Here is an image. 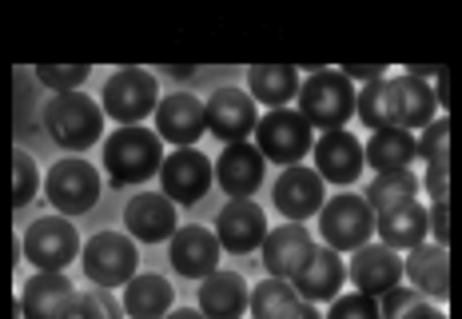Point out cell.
I'll list each match as a JSON object with an SVG mask.
<instances>
[{
	"label": "cell",
	"mask_w": 462,
	"mask_h": 319,
	"mask_svg": "<svg viewBox=\"0 0 462 319\" xmlns=\"http://www.w3.org/2000/svg\"><path fill=\"white\" fill-rule=\"evenodd\" d=\"M419 183L430 196V204H435V200H447L450 196V164H427V172H422Z\"/></svg>",
	"instance_id": "39"
},
{
	"label": "cell",
	"mask_w": 462,
	"mask_h": 319,
	"mask_svg": "<svg viewBox=\"0 0 462 319\" xmlns=\"http://www.w3.org/2000/svg\"><path fill=\"white\" fill-rule=\"evenodd\" d=\"M255 148L263 152L267 164H283L295 168L300 160L311 156L315 148V128L303 120L300 108H275L259 120L255 128Z\"/></svg>",
	"instance_id": "5"
},
{
	"label": "cell",
	"mask_w": 462,
	"mask_h": 319,
	"mask_svg": "<svg viewBox=\"0 0 462 319\" xmlns=\"http://www.w3.org/2000/svg\"><path fill=\"white\" fill-rule=\"evenodd\" d=\"M168 256H171V267L184 279H208L211 272H219L224 248H219L216 231L188 224V228H176V236L168 239Z\"/></svg>",
	"instance_id": "16"
},
{
	"label": "cell",
	"mask_w": 462,
	"mask_h": 319,
	"mask_svg": "<svg viewBox=\"0 0 462 319\" xmlns=\"http://www.w3.org/2000/svg\"><path fill=\"white\" fill-rule=\"evenodd\" d=\"M100 108L108 120H116L120 128H136L140 120L156 116L160 108V84L152 72L143 69H120L104 84L100 92Z\"/></svg>",
	"instance_id": "4"
},
{
	"label": "cell",
	"mask_w": 462,
	"mask_h": 319,
	"mask_svg": "<svg viewBox=\"0 0 462 319\" xmlns=\"http://www.w3.org/2000/svg\"><path fill=\"white\" fill-rule=\"evenodd\" d=\"M267 160L255 144H227L224 156L216 160V180L231 200H252L263 188Z\"/></svg>",
	"instance_id": "20"
},
{
	"label": "cell",
	"mask_w": 462,
	"mask_h": 319,
	"mask_svg": "<svg viewBox=\"0 0 462 319\" xmlns=\"http://www.w3.org/2000/svg\"><path fill=\"white\" fill-rule=\"evenodd\" d=\"M263 267H267V276H275V279H295L307 267V259H311V251H315V239H311V231H307L303 224H279L267 231V239H263Z\"/></svg>",
	"instance_id": "19"
},
{
	"label": "cell",
	"mask_w": 462,
	"mask_h": 319,
	"mask_svg": "<svg viewBox=\"0 0 462 319\" xmlns=\"http://www.w3.org/2000/svg\"><path fill=\"white\" fill-rule=\"evenodd\" d=\"M80 231L69 216H41L24 231V259L36 272H64L80 256Z\"/></svg>",
	"instance_id": "9"
},
{
	"label": "cell",
	"mask_w": 462,
	"mask_h": 319,
	"mask_svg": "<svg viewBox=\"0 0 462 319\" xmlns=\"http://www.w3.org/2000/svg\"><path fill=\"white\" fill-rule=\"evenodd\" d=\"M204 132H208V120H204L199 96H191V92L160 96V108H156V136L160 140L176 144V148H196Z\"/></svg>",
	"instance_id": "17"
},
{
	"label": "cell",
	"mask_w": 462,
	"mask_h": 319,
	"mask_svg": "<svg viewBox=\"0 0 462 319\" xmlns=\"http://www.w3.org/2000/svg\"><path fill=\"white\" fill-rule=\"evenodd\" d=\"M76 304V287L64 272H36L21 292L24 319H64Z\"/></svg>",
	"instance_id": "24"
},
{
	"label": "cell",
	"mask_w": 462,
	"mask_h": 319,
	"mask_svg": "<svg viewBox=\"0 0 462 319\" xmlns=\"http://www.w3.org/2000/svg\"><path fill=\"white\" fill-rule=\"evenodd\" d=\"M300 304L303 299L291 287V279L263 276L252 287V304H247V312H252V319H291L295 312H300Z\"/></svg>",
	"instance_id": "31"
},
{
	"label": "cell",
	"mask_w": 462,
	"mask_h": 319,
	"mask_svg": "<svg viewBox=\"0 0 462 319\" xmlns=\"http://www.w3.org/2000/svg\"><path fill=\"white\" fill-rule=\"evenodd\" d=\"M124 228L136 244H163V239L176 236L180 220H176V204H171L163 192H140L136 200H128L124 208Z\"/></svg>",
	"instance_id": "18"
},
{
	"label": "cell",
	"mask_w": 462,
	"mask_h": 319,
	"mask_svg": "<svg viewBox=\"0 0 462 319\" xmlns=\"http://www.w3.org/2000/svg\"><path fill=\"white\" fill-rule=\"evenodd\" d=\"M427 220H430V244H450V200H435L427 208Z\"/></svg>",
	"instance_id": "40"
},
{
	"label": "cell",
	"mask_w": 462,
	"mask_h": 319,
	"mask_svg": "<svg viewBox=\"0 0 462 319\" xmlns=\"http://www.w3.org/2000/svg\"><path fill=\"white\" fill-rule=\"evenodd\" d=\"M315 156V172L323 176V183H355L359 172L367 168V156H363V144L355 140V132L346 128H335V132H323L311 148Z\"/></svg>",
	"instance_id": "15"
},
{
	"label": "cell",
	"mask_w": 462,
	"mask_h": 319,
	"mask_svg": "<svg viewBox=\"0 0 462 319\" xmlns=\"http://www.w3.org/2000/svg\"><path fill=\"white\" fill-rule=\"evenodd\" d=\"M44 128L64 152H88L104 136V108L84 92H60L44 104Z\"/></svg>",
	"instance_id": "2"
},
{
	"label": "cell",
	"mask_w": 462,
	"mask_h": 319,
	"mask_svg": "<svg viewBox=\"0 0 462 319\" xmlns=\"http://www.w3.org/2000/svg\"><path fill=\"white\" fill-rule=\"evenodd\" d=\"M435 100H439V108H450V104H455V96H450V72L447 69L435 72Z\"/></svg>",
	"instance_id": "42"
},
{
	"label": "cell",
	"mask_w": 462,
	"mask_h": 319,
	"mask_svg": "<svg viewBox=\"0 0 462 319\" xmlns=\"http://www.w3.org/2000/svg\"><path fill=\"white\" fill-rule=\"evenodd\" d=\"M300 89H303V80L291 64H252V72H247V96L272 112L287 108L300 96Z\"/></svg>",
	"instance_id": "27"
},
{
	"label": "cell",
	"mask_w": 462,
	"mask_h": 319,
	"mask_svg": "<svg viewBox=\"0 0 462 319\" xmlns=\"http://www.w3.org/2000/svg\"><path fill=\"white\" fill-rule=\"evenodd\" d=\"M291 319H323V312L315 304H300V312H295Z\"/></svg>",
	"instance_id": "44"
},
{
	"label": "cell",
	"mask_w": 462,
	"mask_h": 319,
	"mask_svg": "<svg viewBox=\"0 0 462 319\" xmlns=\"http://www.w3.org/2000/svg\"><path fill=\"white\" fill-rule=\"evenodd\" d=\"M163 168V140L152 128H116L104 140V172L112 188L128 183H148Z\"/></svg>",
	"instance_id": "1"
},
{
	"label": "cell",
	"mask_w": 462,
	"mask_h": 319,
	"mask_svg": "<svg viewBox=\"0 0 462 319\" xmlns=\"http://www.w3.org/2000/svg\"><path fill=\"white\" fill-rule=\"evenodd\" d=\"M92 76L88 64H36V80L44 89H52L56 96L60 92H80V84Z\"/></svg>",
	"instance_id": "35"
},
{
	"label": "cell",
	"mask_w": 462,
	"mask_h": 319,
	"mask_svg": "<svg viewBox=\"0 0 462 319\" xmlns=\"http://www.w3.org/2000/svg\"><path fill=\"white\" fill-rule=\"evenodd\" d=\"M379 312H383V319H447L442 307L430 304L415 287H394V292H387L379 299Z\"/></svg>",
	"instance_id": "33"
},
{
	"label": "cell",
	"mask_w": 462,
	"mask_h": 319,
	"mask_svg": "<svg viewBox=\"0 0 462 319\" xmlns=\"http://www.w3.org/2000/svg\"><path fill=\"white\" fill-rule=\"evenodd\" d=\"M100 192H104V180L88 160H56L44 176L48 204L56 208V216H69V220L92 211Z\"/></svg>",
	"instance_id": "6"
},
{
	"label": "cell",
	"mask_w": 462,
	"mask_h": 319,
	"mask_svg": "<svg viewBox=\"0 0 462 319\" xmlns=\"http://www.w3.org/2000/svg\"><path fill=\"white\" fill-rule=\"evenodd\" d=\"M204 120H208V132L224 148L227 144H247V136H255L259 128L255 100L244 89H216L204 100Z\"/></svg>",
	"instance_id": "11"
},
{
	"label": "cell",
	"mask_w": 462,
	"mask_h": 319,
	"mask_svg": "<svg viewBox=\"0 0 462 319\" xmlns=\"http://www.w3.org/2000/svg\"><path fill=\"white\" fill-rule=\"evenodd\" d=\"M295 100H300V112H303V120L311 124V128L335 132L355 116V100H359V92H355V84L346 80L343 72L319 69V72H311L303 80V89H300Z\"/></svg>",
	"instance_id": "3"
},
{
	"label": "cell",
	"mask_w": 462,
	"mask_h": 319,
	"mask_svg": "<svg viewBox=\"0 0 462 319\" xmlns=\"http://www.w3.org/2000/svg\"><path fill=\"white\" fill-rule=\"evenodd\" d=\"M402 276L415 284V292H422L430 304H447L450 299V256L442 244H427L411 248V256L402 259Z\"/></svg>",
	"instance_id": "23"
},
{
	"label": "cell",
	"mask_w": 462,
	"mask_h": 319,
	"mask_svg": "<svg viewBox=\"0 0 462 319\" xmlns=\"http://www.w3.org/2000/svg\"><path fill=\"white\" fill-rule=\"evenodd\" d=\"M450 128L455 124L447 120V116H439L435 124H427L419 136V156L427 164H450Z\"/></svg>",
	"instance_id": "36"
},
{
	"label": "cell",
	"mask_w": 462,
	"mask_h": 319,
	"mask_svg": "<svg viewBox=\"0 0 462 319\" xmlns=\"http://www.w3.org/2000/svg\"><path fill=\"white\" fill-rule=\"evenodd\" d=\"M339 72H343L351 84H355V80L371 84V80H383V76H387V72H383V64H343Z\"/></svg>",
	"instance_id": "41"
},
{
	"label": "cell",
	"mask_w": 462,
	"mask_h": 319,
	"mask_svg": "<svg viewBox=\"0 0 462 319\" xmlns=\"http://www.w3.org/2000/svg\"><path fill=\"white\" fill-rule=\"evenodd\" d=\"M319 236H323V244L335 251H359L363 244H371V236H374L371 204L363 196H355V192L331 196L319 211Z\"/></svg>",
	"instance_id": "7"
},
{
	"label": "cell",
	"mask_w": 462,
	"mask_h": 319,
	"mask_svg": "<svg viewBox=\"0 0 462 319\" xmlns=\"http://www.w3.org/2000/svg\"><path fill=\"white\" fill-rule=\"evenodd\" d=\"M272 200L279 208V216L287 224H303V220L319 216L323 204H327V188H323V176L307 164H295V168H283L272 188Z\"/></svg>",
	"instance_id": "12"
},
{
	"label": "cell",
	"mask_w": 462,
	"mask_h": 319,
	"mask_svg": "<svg viewBox=\"0 0 462 319\" xmlns=\"http://www.w3.org/2000/svg\"><path fill=\"white\" fill-rule=\"evenodd\" d=\"M80 264H84V276L96 287H108V292L112 287H124L136 276V264H140L136 239L124 236V231H100V236H92L80 248Z\"/></svg>",
	"instance_id": "8"
},
{
	"label": "cell",
	"mask_w": 462,
	"mask_h": 319,
	"mask_svg": "<svg viewBox=\"0 0 462 319\" xmlns=\"http://www.w3.org/2000/svg\"><path fill=\"white\" fill-rule=\"evenodd\" d=\"M64 319H128V315H124L120 296H112L108 287H84V292H76V304Z\"/></svg>",
	"instance_id": "34"
},
{
	"label": "cell",
	"mask_w": 462,
	"mask_h": 319,
	"mask_svg": "<svg viewBox=\"0 0 462 319\" xmlns=\"http://www.w3.org/2000/svg\"><path fill=\"white\" fill-rule=\"evenodd\" d=\"M323 319H383L379 312V299L374 296H363V292H346L331 304V312Z\"/></svg>",
	"instance_id": "38"
},
{
	"label": "cell",
	"mask_w": 462,
	"mask_h": 319,
	"mask_svg": "<svg viewBox=\"0 0 462 319\" xmlns=\"http://www.w3.org/2000/svg\"><path fill=\"white\" fill-rule=\"evenodd\" d=\"M211 180H216V164H211L199 148H176L163 156V168H160V188L171 204H199L208 196Z\"/></svg>",
	"instance_id": "10"
},
{
	"label": "cell",
	"mask_w": 462,
	"mask_h": 319,
	"mask_svg": "<svg viewBox=\"0 0 462 319\" xmlns=\"http://www.w3.org/2000/svg\"><path fill=\"white\" fill-rule=\"evenodd\" d=\"M363 156L374 172H394V168H411V160L419 156V136L402 128L387 132H371V140L363 144Z\"/></svg>",
	"instance_id": "30"
},
{
	"label": "cell",
	"mask_w": 462,
	"mask_h": 319,
	"mask_svg": "<svg viewBox=\"0 0 462 319\" xmlns=\"http://www.w3.org/2000/svg\"><path fill=\"white\" fill-rule=\"evenodd\" d=\"M422 192L419 176L411 168H394V172H374V180L367 183V192H363V200L371 204L374 216H383V211L391 208H402V204H415Z\"/></svg>",
	"instance_id": "29"
},
{
	"label": "cell",
	"mask_w": 462,
	"mask_h": 319,
	"mask_svg": "<svg viewBox=\"0 0 462 319\" xmlns=\"http://www.w3.org/2000/svg\"><path fill=\"white\" fill-rule=\"evenodd\" d=\"M171 299H176V287L168 284L156 272H136L124 284V315L128 319H163L171 312Z\"/></svg>",
	"instance_id": "26"
},
{
	"label": "cell",
	"mask_w": 462,
	"mask_h": 319,
	"mask_svg": "<svg viewBox=\"0 0 462 319\" xmlns=\"http://www.w3.org/2000/svg\"><path fill=\"white\" fill-rule=\"evenodd\" d=\"M346 279L355 284V292L383 299L394 292L402 279V256L387 244H363L359 251H351V264H346Z\"/></svg>",
	"instance_id": "14"
},
{
	"label": "cell",
	"mask_w": 462,
	"mask_h": 319,
	"mask_svg": "<svg viewBox=\"0 0 462 319\" xmlns=\"http://www.w3.org/2000/svg\"><path fill=\"white\" fill-rule=\"evenodd\" d=\"M391 116H394V128L402 132H422L427 124L439 120V100L435 89L419 76H394L391 80Z\"/></svg>",
	"instance_id": "22"
},
{
	"label": "cell",
	"mask_w": 462,
	"mask_h": 319,
	"mask_svg": "<svg viewBox=\"0 0 462 319\" xmlns=\"http://www.w3.org/2000/svg\"><path fill=\"white\" fill-rule=\"evenodd\" d=\"M199 312L208 319H244L247 304H252V287L239 272H211L208 279H199Z\"/></svg>",
	"instance_id": "25"
},
{
	"label": "cell",
	"mask_w": 462,
	"mask_h": 319,
	"mask_svg": "<svg viewBox=\"0 0 462 319\" xmlns=\"http://www.w3.org/2000/svg\"><path fill=\"white\" fill-rule=\"evenodd\" d=\"M346 284V264H343V256L335 248H327V244H315L311 251V259H307V267L300 276L291 279V287L300 292L303 304H327V299H339V287Z\"/></svg>",
	"instance_id": "21"
},
{
	"label": "cell",
	"mask_w": 462,
	"mask_h": 319,
	"mask_svg": "<svg viewBox=\"0 0 462 319\" xmlns=\"http://www.w3.org/2000/svg\"><path fill=\"white\" fill-rule=\"evenodd\" d=\"M374 231H379V244H387L394 251L402 248H419L422 239L430 236V220H427V208L419 204H402V208H391L383 216H374Z\"/></svg>",
	"instance_id": "28"
},
{
	"label": "cell",
	"mask_w": 462,
	"mask_h": 319,
	"mask_svg": "<svg viewBox=\"0 0 462 319\" xmlns=\"http://www.w3.org/2000/svg\"><path fill=\"white\" fill-rule=\"evenodd\" d=\"M355 116H359V124H363V128H371V132L394 128V116H391V76L363 84L359 100H355Z\"/></svg>",
	"instance_id": "32"
},
{
	"label": "cell",
	"mask_w": 462,
	"mask_h": 319,
	"mask_svg": "<svg viewBox=\"0 0 462 319\" xmlns=\"http://www.w3.org/2000/svg\"><path fill=\"white\" fill-rule=\"evenodd\" d=\"M163 319H208V315L199 312V307H176V312H168Z\"/></svg>",
	"instance_id": "43"
},
{
	"label": "cell",
	"mask_w": 462,
	"mask_h": 319,
	"mask_svg": "<svg viewBox=\"0 0 462 319\" xmlns=\"http://www.w3.org/2000/svg\"><path fill=\"white\" fill-rule=\"evenodd\" d=\"M41 192V172L28 152H13V204L24 208L32 204V196Z\"/></svg>",
	"instance_id": "37"
},
{
	"label": "cell",
	"mask_w": 462,
	"mask_h": 319,
	"mask_svg": "<svg viewBox=\"0 0 462 319\" xmlns=\"http://www.w3.org/2000/svg\"><path fill=\"white\" fill-rule=\"evenodd\" d=\"M267 216L255 200H227L216 216V239L231 256H252L267 239Z\"/></svg>",
	"instance_id": "13"
}]
</instances>
